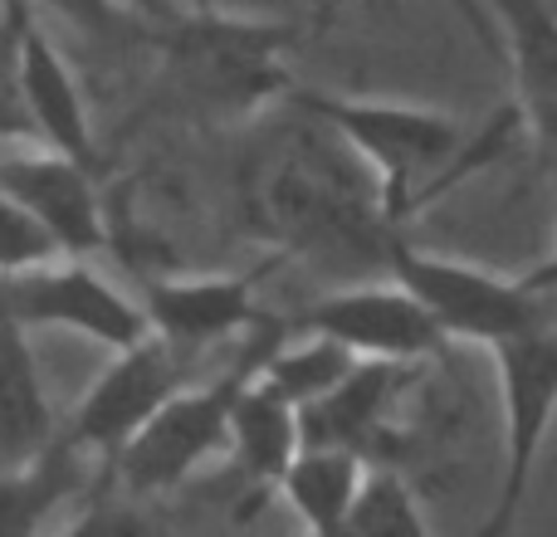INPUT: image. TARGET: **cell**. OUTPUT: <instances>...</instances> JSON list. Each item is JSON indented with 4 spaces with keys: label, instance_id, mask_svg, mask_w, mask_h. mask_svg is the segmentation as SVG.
<instances>
[{
    "label": "cell",
    "instance_id": "6da1fadb",
    "mask_svg": "<svg viewBox=\"0 0 557 537\" xmlns=\"http://www.w3.org/2000/svg\"><path fill=\"white\" fill-rule=\"evenodd\" d=\"M392 278L435 317L445 337L465 342H499L523 327L557 323L553 317V268L529 278H499L490 268H474L441 254H421L411 245H386Z\"/></svg>",
    "mask_w": 557,
    "mask_h": 537
},
{
    "label": "cell",
    "instance_id": "8992f818",
    "mask_svg": "<svg viewBox=\"0 0 557 537\" xmlns=\"http://www.w3.org/2000/svg\"><path fill=\"white\" fill-rule=\"evenodd\" d=\"M284 333H313L333 337L352 357H376V362H421L435 357L450 337L435 327V317L406 294L401 284H362V288H337V294L318 298L304 317L284 323Z\"/></svg>",
    "mask_w": 557,
    "mask_h": 537
},
{
    "label": "cell",
    "instance_id": "30bf717a",
    "mask_svg": "<svg viewBox=\"0 0 557 537\" xmlns=\"http://www.w3.org/2000/svg\"><path fill=\"white\" fill-rule=\"evenodd\" d=\"M15 103L25 113V133H35L39 142H49L54 152L74 157V162L94 166V123H88V103L78 93L74 68L64 64V54L54 49V39L45 29L29 25V15L15 29Z\"/></svg>",
    "mask_w": 557,
    "mask_h": 537
},
{
    "label": "cell",
    "instance_id": "3957f363",
    "mask_svg": "<svg viewBox=\"0 0 557 537\" xmlns=\"http://www.w3.org/2000/svg\"><path fill=\"white\" fill-rule=\"evenodd\" d=\"M494 366H499V405H504V460H499V499L484 523V537L509 533L529 499L533 470H539L543 440L557 405V323L523 327L513 337L490 342Z\"/></svg>",
    "mask_w": 557,
    "mask_h": 537
},
{
    "label": "cell",
    "instance_id": "5bb4252c",
    "mask_svg": "<svg viewBox=\"0 0 557 537\" xmlns=\"http://www.w3.org/2000/svg\"><path fill=\"white\" fill-rule=\"evenodd\" d=\"M54 445V411L39 386L25 327L0 317V470H25Z\"/></svg>",
    "mask_w": 557,
    "mask_h": 537
},
{
    "label": "cell",
    "instance_id": "d6986e66",
    "mask_svg": "<svg viewBox=\"0 0 557 537\" xmlns=\"http://www.w3.org/2000/svg\"><path fill=\"white\" fill-rule=\"evenodd\" d=\"M54 489L59 484L49 474V454H39L25 470H0V537H25L45 528Z\"/></svg>",
    "mask_w": 557,
    "mask_h": 537
},
{
    "label": "cell",
    "instance_id": "7402d4cb",
    "mask_svg": "<svg viewBox=\"0 0 557 537\" xmlns=\"http://www.w3.org/2000/svg\"><path fill=\"white\" fill-rule=\"evenodd\" d=\"M45 5L59 10L69 25L94 29V35H113V29H123L127 20H133L123 5H117V0H45Z\"/></svg>",
    "mask_w": 557,
    "mask_h": 537
},
{
    "label": "cell",
    "instance_id": "8fae6325",
    "mask_svg": "<svg viewBox=\"0 0 557 537\" xmlns=\"http://www.w3.org/2000/svg\"><path fill=\"white\" fill-rule=\"evenodd\" d=\"M264 268L255 274H211V278H152L143 288V313L162 342L201 347L235 337L255 317V288Z\"/></svg>",
    "mask_w": 557,
    "mask_h": 537
},
{
    "label": "cell",
    "instance_id": "2e32d148",
    "mask_svg": "<svg viewBox=\"0 0 557 537\" xmlns=\"http://www.w3.org/2000/svg\"><path fill=\"white\" fill-rule=\"evenodd\" d=\"M357 479H362V454L337 450V445H298L274 489L294 503V513L313 533H343Z\"/></svg>",
    "mask_w": 557,
    "mask_h": 537
},
{
    "label": "cell",
    "instance_id": "44dd1931",
    "mask_svg": "<svg viewBox=\"0 0 557 537\" xmlns=\"http://www.w3.org/2000/svg\"><path fill=\"white\" fill-rule=\"evenodd\" d=\"M318 0H206V15L235 20V25H264V29H288L313 10Z\"/></svg>",
    "mask_w": 557,
    "mask_h": 537
},
{
    "label": "cell",
    "instance_id": "ac0fdd59",
    "mask_svg": "<svg viewBox=\"0 0 557 537\" xmlns=\"http://www.w3.org/2000/svg\"><path fill=\"white\" fill-rule=\"evenodd\" d=\"M343 533H362V537H421L425 519H421V499L406 484L401 470L392 464H367L362 460V479L352 489V503H347Z\"/></svg>",
    "mask_w": 557,
    "mask_h": 537
},
{
    "label": "cell",
    "instance_id": "9a60e30c",
    "mask_svg": "<svg viewBox=\"0 0 557 537\" xmlns=\"http://www.w3.org/2000/svg\"><path fill=\"white\" fill-rule=\"evenodd\" d=\"M225 450H235L240 470L255 484L274 489L284 464L298 454V411L278 401L270 386L255 382V372L240 382L231 401V421H225Z\"/></svg>",
    "mask_w": 557,
    "mask_h": 537
},
{
    "label": "cell",
    "instance_id": "4fadbf2b",
    "mask_svg": "<svg viewBox=\"0 0 557 537\" xmlns=\"http://www.w3.org/2000/svg\"><path fill=\"white\" fill-rule=\"evenodd\" d=\"M504 25L513 64V113L523 117L533 147L553 142V84H557V29L548 0H490Z\"/></svg>",
    "mask_w": 557,
    "mask_h": 537
},
{
    "label": "cell",
    "instance_id": "7c38bea8",
    "mask_svg": "<svg viewBox=\"0 0 557 537\" xmlns=\"http://www.w3.org/2000/svg\"><path fill=\"white\" fill-rule=\"evenodd\" d=\"M401 382V362L357 357L323 396L298 405V445H337L367 460V445L382 430V415Z\"/></svg>",
    "mask_w": 557,
    "mask_h": 537
},
{
    "label": "cell",
    "instance_id": "52a82bcc",
    "mask_svg": "<svg viewBox=\"0 0 557 537\" xmlns=\"http://www.w3.org/2000/svg\"><path fill=\"white\" fill-rule=\"evenodd\" d=\"M264 205H270V221L278 225L294 250H313V254H343V250H376V235H382V215H367L357 191L343 182L337 172L294 157V162H278L274 176L264 182Z\"/></svg>",
    "mask_w": 557,
    "mask_h": 537
},
{
    "label": "cell",
    "instance_id": "9c48e42d",
    "mask_svg": "<svg viewBox=\"0 0 557 537\" xmlns=\"http://www.w3.org/2000/svg\"><path fill=\"white\" fill-rule=\"evenodd\" d=\"M0 191H10L49 235L64 260H88L108 245V221L88 166L54 152H10L0 157Z\"/></svg>",
    "mask_w": 557,
    "mask_h": 537
},
{
    "label": "cell",
    "instance_id": "277c9868",
    "mask_svg": "<svg viewBox=\"0 0 557 537\" xmlns=\"http://www.w3.org/2000/svg\"><path fill=\"white\" fill-rule=\"evenodd\" d=\"M270 352V342L260 352L245 357L240 372L221 376L211 386H176L123 445H117V474L133 494H162L186 484L211 454L225 450V421H231V401L240 391V382L255 372V362Z\"/></svg>",
    "mask_w": 557,
    "mask_h": 537
},
{
    "label": "cell",
    "instance_id": "cb8c5ba5",
    "mask_svg": "<svg viewBox=\"0 0 557 537\" xmlns=\"http://www.w3.org/2000/svg\"><path fill=\"white\" fill-rule=\"evenodd\" d=\"M5 5H15V0H0V10H5Z\"/></svg>",
    "mask_w": 557,
    "mask_h": 537
},
{
    "label": "cell",
    "instance_id": "7a4b0ae2",
    "mask_svg": "<svg viewBox=\"0 0 557 537\" xmlns=\"http://www.w3.org/2000/svg\"><path fill=\"white\" fill-rule=\"evenodd\" d=\"M298 103L327 123L367 166L376 172V196H382V221H406V205L421 176H441L445 162L460 152V127L445 113L411 103H362V98H323L304 93Z\"/></svg>",
    "mask_w": 557,
    "mask_h": 537
},
{
    "label": "cell",
    "instance_id": "ffe728a7",
    "mask_svg": "<svg viewBox=\"0 0 557 537\" xmlns=\"http://www.w3.org/2000/svg\"><path fill=\"white\" fill-rule=\"evenodd\" d=\"M49 260H64L54 235H49L15 196L0 191V278L25 274V268H39Z\"/></svg>",
    "mask_w": 557,
    "mask_h": 537
},
{
    "label": "cell",
    "instance_id": "e0dca14e",
    "mask_svg": "<svg viewBox=\"0 0 557 537\" xmlns=\"http://www.w3.org/2000/svg\"><path fill=\"white\" fill-rule=\"evenodd\" d=\"M298 337H304L298 347L278 342L255 362V382L270 386L278 401H288L294 411L308 405L313 396H323L327 386L357 362V357L347 352V347H337L333 337H313V333H298Z\"/></svg>",
    "mask_w": 557,
    "mask_h": 537
},
{
    "label": "cell",
    "instance_id": "603a6c76",
    "mask_svg": "<svg viewBox=\"0 0 557 537\" xmlns=\"http://www.w3.org/2000/svg\"><path fill=\"white\" fill-rule=\"evenodd\" d=\"M133 20H147V25H166L172 20V0H117Z\"/></svg>",
    "mask_w": 557,
    "mask_h": 537
},
{
    "label": "cell",
    "instance_id": "ba28073f",
    "mask_svg": "<svg viewBox=\"0 0 557 537\" xmlns=\"http://www.w3.org/2000/svg\"><path fill=\"white\" fill-rule=\"evenodd\" d=\"M182 386V366H176V347L147 333L143 342L117 347L108 372L94 382V391L78 401L74 425H69V445L113 460L117 445Z\"/></svg>",
    "mask_w": 557,
    "mask_h": 537
},
{
    "label": "cell",
    "instance_id": "5b68a950",
    "mask_svg": "<svg viewBox=\"0 0 557 537\" xmlns=\"http://www.w3.org/2000/svg\"><path fill=\"white\" fill-rule=\"evenodd\" d=\"M0 317L20 327L54 323L69 333H84L103 347H133L143 342L147 327L143 303L123 298L108 278H98L88 260H49L25 274H10L5 294H0Z\"/></svg>",
    "mask_w": 557,
    "mask_h": 537
}]
</instances>
